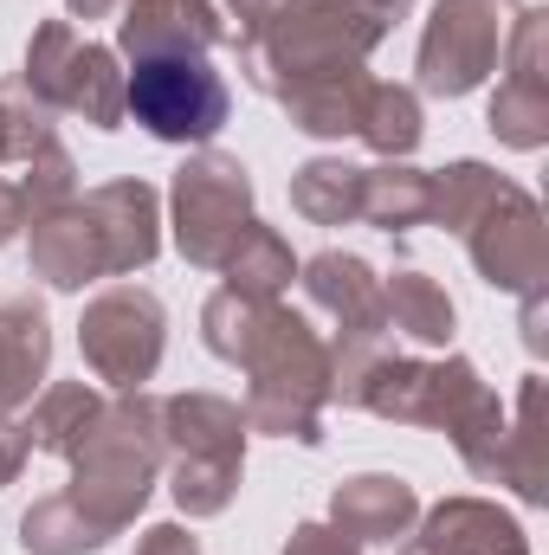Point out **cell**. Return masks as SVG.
Returning a JSON list of instances; mask_svg holds the SVG:
<instances>
[{
  "instance_id": "6",
  "label": "cell",
  "mask_w": 549,
  "mask_h": 555,
  "mask_svg": "<svg viewBox=\"0 0 549 555\" xmlns=\"http://www.w3.org/2000/svg\"><path fill=\"white\" fill-rule=\"evenodd\" d=\"M168 227H175V253L188 266L220 272L233 240L253 227V175L240 168V155L194 149L168 181Z\"/></svg>"
},
{
  "instance_id": "19",
  "label": "cell",
  "mask_w": 549,
  "mask_h": 555,
  "mask_svg": "<svg viewBox=\"0 0 549 555\" xmlns=\"http://www.w3.org/2000/svg\"><path fill=\"white\" fill-rule=\"evenodd\" d=\"M362 98H369V72H330V78H297L291 91H278L272 104L291 117V130L336 142V137H356Z\"/></svg>"
},
{
  "instance_id": "3",
  "label": "cell",
  "mask_w": 549,
  "mask_h": 555,
  "mask_svg": "<svg viewBox=\"0 0 549 555\" xmlns=\"http://www.w3.org/2000/svg\"><path fill=\"white\" fill-rule=\"evenodd\" d=\"M162 478V401L155 395H111L104 414L91 420L85 446L72 452L65 498L111 537H124L142 517L149 491Z\"/></svg>"
},
{
  "instance_id": "16",
  "label": "cell",
  "mask_w": 549,
  "mask_h": 555,
  "mask_svg": "<svg viewBox=\"0 0 549 555\" xmlns=\"http://www.w3.org/2000/svg\"><path fill=\"white\" fill-rule=\"evenodd\" d=\"M26 266H33L39 284H52V291H85V284L111 278V272H104L98 227H91V214H85V201H78V194L26 220Z\"/></svg>"
},
{
  "instance_id": "26",
  "label": "cell",
  "mask_w": 549,
  "mask_h": 555,
  "mask_svg": "<svg viewBox=\"0 0 549 555\" xmlns=\"http://www.w3.org/2000/svg\"><path fill=\"white\" fill-rule=\"evenodd\" d=\"M220 278H227V291H240V297H278L291 278H297V253H291V240L266 227V220H253L240 240H233V253L220 259Z\"/></svg>"
},
{
  "instance_id": "24",
  "label": "cell",
  "mask_w": 549,
  "mask_h": 555,
  "mask_svg": "<svg viewBox=\"0 0 549 555\" xmlns=\"http://www.w3.org/2000/svg\"><path fill=\"white\" fill-rule=\"evenodd\" d=\"M291 207L310 227H356L362 220V168L343 155H310L291 175Z\"/></svg>"
},
{
  "instance_id": "2",
  "label": "cell",
  "mask_w": 549,
  "mask_h": 555,
  "mask_svg": "<svg viewBox=\"0 0 549 555\" xmlns=\"http://www.w3.org/2000/svg\"><path fill=\"white\" fill-rule=\"evenodd\" d=\"M413 0H278L259 33L240 39V72L253 91H291L297 78L362 72L369 52L408 20Z\"/></svg>"
},
{
  "instance_id": "14",
  "label": "cell",
  "mask_w": 549,
  "mask_h": 555,
  "mask_svg": "<svg viewBox=\"0 0 549 555\" xmlns=\"http://www.w3.org/2000/svg\"><path fill=\"white\" fill-rule=\"evenodd\" d=\"M117 46L137 59H207L227 39V20L214 0H124L117 7Z\"/></svg>"
},
{
  "instance_id": "11",
  "label": "cell",
  "mask_w": 549,
  "mask_h": 555,
  "mask_svg": "<svg viewBox=\"0 0 549 555\" xmlns=\"http://www.w3.org/2000/svg\"><path fill=\"white\" fill-rule=\"evenodd\" d=\"M518 7L524 0H433L426 33H420V59H413L420 91L426 98H472L498 72Z\"/></svg>"
},
{
  "instance_id": "31",
  "label": "cell",
  "mask_w": 549,
  "mask_h": 555,
  "mask_svg": "<svg viewBox=\"0 0 549 555\" xmlns=\"http://www.w3.org/2000/svg\"><path fill=\"white\" fill-rule=\"evenodd\" d=\"M137 555H201V537L181 524H155V530H142Z\"/></svg>"
},
{
  "instance_id": "28",
  "label": "cell",
  "mask_w": 549,
  "mask_h": 555,
  "mask_svg": "<svg viewBox=\"0 0 549 555\" xmlns=\"http://www.w3.org/2000/svg\"><path fill=\"white\" fill-rule=\"evenodd\" d=\"M452 452L465 459V472H472L478 485H505V478H511V414H505L498 395L452 433Z\"/></svg>"
},
{
  "instance_id": "21",
  "label": "cell",
  "mask_w": 549,
  "mask_h": 555,
  "mask_svg": "<svg viewBox=\"0 0 549 555\" xmlns=\"http://www.w3.org/2000/svg\"><path fill=\"white\" fill-rule=\"evenodd\" d=\"M382 310H388V330L408 336V343H420V349H446L452 330H459L452 297H446L426 272H413V266L382 278Z\"/></svg>"
},
{
  "instance_id": "33",
  "label": "cell",
  "mask_w": 549,
  "mask_h": 555,
  "mask_svg": "<svg viewBox=\"0 0 549 555\" xmlns=\"http://www.w3.org/2000/svg\"><path fill=\"white\" fill-rule=\"evenodd\" d=\"M20 227H26V201H20V188L0 175V246H13V240H20Z\"/></svg>"
},
{
  "instance_id": "34",
  "label": "cell",
  "mask_w": 549,
  "mask_h": 555,
  "mask_svg": "<svg viewBox=\"0 0 549 555\" xmlns=\"http://www.w3.org/2000/svg\"><path fill=\"white\" fill-rule=\"evenodd\" d=\"M524 343H531V349H537V356H544V291H531V297H524Z\"/></svg>"
},
{
  "instance_id": "7",
  "label": "cell",
  "mask_w": 549,
  "mask_h": 555,
  "mask_svg": "<svg viewBox=\"0 0 549 555\" xmlns=\"http://www.w3.org/2000/svg\"><path fill=\"white\" fill-rule=\"evenodd\" d=\"M485 401H491V388L478 382V369L465 356L426 362V356H395L388 349L362 375V388H356V408L362 414L395 420V426H426V433H446V439L478 414Z\"/></svg>"
},
{
  "instance_id": "35",
  "label": "cell",
  "mask_w": 549,
  "mask_h": 555,
  "mask_svg": "<svg viewBox=\"0 0 549 555\" xmlns=\"http://www.w3.org/2000/svg\"><path fill=\"white\" fill-rule=\"evenodd\" d=\"M117 7H124V0H65V13H72V20H111Z\"/></svg>"
},
{
  "instance_id": "12",
  "label": "cell",
  "mask_w": 549,
  "mask_h": 555,
  "mask_svg": "<svg viewBox=\"0 0 549 555\" xmlns=\"http://www.w3.org/2000/svg\"><path fill=\"white\" fill-rule=\"evenodd\" d=\"M544 7H518L511 13V33H505V78L491 91V137L505 149H544L549 142V65H544Z\"/></svg>"
},
{
  "instance_id": "29",
  "label": "cell",
  "mask_w": 549,
  "mask_h": 555,
  "mask_svg": "<svg viewBox=\"0 0 549 555\" xmlns=\"http://www.w3.org/2000/svg\"><path fill=\"white\" fill-rule=\"evenodd\" d=\"M278 555H362V543H349V537L330 530V524H297Z\"/></svg>"
},
{
  "instance_id": "36",
  "label": "cell",
  "mask_w": 549,
  "mask_h": 555,
  "mask_svg": "<svg viewBox=\"0 0 549 555\" xmlns=\"http://www.w3.org/2000/svg\"><path fill=\"white\" fill-rule=\"evenodd\" d=\"M7 155H13V124H7V104H0V175H7Z\"/></svg>"
},
{
  "instance_id": "10",
  "label": "cell",
  "mask_w": 549,
  "mask_h": 555,
  "mask_svg": "<svg viewBox=\"0 0 549 555\" xmlns=\"http://www.w3.org/2000/svg\"><path fill=\"white\" fill-rule=\"evenodd\" d=\"M478 278L491 291H511V297H531L549 284V227H544V207L531 201V188H518L511 175L491 181V194L465 214V227L452 233Z\"/></svg>"
},
{
  "instance_id": "17",
  "label": "cell",
  "mask_w": 549,
  "mask_h": 555,
  "mask_svg": "<svg viewBox=\"0 0 549 555\" xmlns=\"http://www.w3.org/2000/svg\"><path fill=\"white\" fill-rule=\"evenodd\" d=\"M413 524H420V498L395 472L343 478L336 498H330V530H343L349 543H401Z\"/></svg>"
},
{
  "instance_id": "8",
  "label": "cell",
  "mask_w": 549,
  "mask_h": 555,
  "mask_svg": "<svg viewBox=\"0 0 549 555\" xmlns=\"http://www.w3.org/2000/svg\"><path fill=\"white\" fill-rule=\"evenodd\" d=\"M124 117L155 142L207 149L233 117V91L207 59H137V72H124Z\"/></svg>"
},
{
  "instance_id": "30",
  "label": "cell",
  "mask_w": 549,
  "mask_h": 555,
  "mask_svg": "<svg viewBox=\"0 0 549 555\" xmlns=\"http://www.w3.org/2000/svg\"><path fill=\"white\" fill-rule=\"evenodd\" d=\"M26 459H33V439H26V426L13 414H0V485H13L20 472H26Z\"/></svg>"
},
{
  "instance_id": "15",
  "label": "cell",
  "mask_w": 549,
  "mask_h": 555,
  "mask_svg": "<svg viewBox=\"0 0 549 555\" xmlns=\"http://www.w3.org/2000/svg\"><path fill=\"white\" fill-rule=\"evenodd\" d=\"M401 555H531V537L491 498H446L420 511V530L401 537Z\"/></svg>"
},
{
  "instance_id": "22",
  "label": "cell",
  "mask_w": 549,
  "mask_h": 555,
  "mask_svg": "<svg viewBox=\"0 0 549 555\" xmlns=\"http://www.w3.org/2000/svg\"><path fill=\"white\" fill-rule=\"evenodd\" d=\"M426 207H433V175L413 168V162H375L362 168V220L375 233H413L426 227Z\"/></svg>"
},
{
  "instance_id": "18",
  "label": "cell",
  "mask_w": 549,
  "mask_h": 555,
  "mask_svg": "<svg viewBox=\"0 0 549 555\" xmlns=\"http://www.w3.org/2000/svg\"><path fill=\"white\" fill-rule=\"evenodd\" d=\"M52 369V323L39 297L0 304V414H20Z\"/></svg>"
},
{
  "instance_id": "9",
  "label": "cell",
  "mask_w": 549,
  "mask_h": 555,
  "mask_svg": "<svg viewBox=\"0 0 549 555\" xmlns=\"http://www.w3.org/2000/svg\"><path fill=\"white\" fill-rule=\"evenodd\" d=\"M162 349H168V310L142 284L98 291L78 317V356H85L91 382H104L117 395H137L142 382H155Z\"/></svg>"
},
{
  "instance_id": "1",
  "label": "cell",
  "mask_w": 549,
  "mask_h": 555,
  "mask_svg": "<svg viewBox=\"0 0 549 555\" xmlns=\"http://www.w3.org/2000/svg\"><path fill=\"white\" fill-rule=\"evenodd\" d=\"M201 343L246 375V426L323 446V408H330V343L310 330V317L284 310L278 297H240L214 291L201 304Z\"/></svg>"
},
{
  "instance_id": "25",
  "label": "cell",
  "mask_w": 549,
  "mask_h": 555,
  "mask_svg": "<svg viewBox=\"0 0 549 555\" xmlns=\"http://www.w3.org/2000/svg\"><path fill=\"white\" fill-rule=\"evenodd\" d=\"M356 137L369 142L382 162H408L420 137H426V117H420V91L413 85H388V78H369V98H362V124Z\"/></svg>"
},
{
  "instance_id": "13",
  "label": "cell",
  "mask_w": 549,
  "mask_h": 555,
  "mask_svg": "<svg viewBox=\"0 0 549 555\" xmlns=\"http://www.w3.org/2000/svg\"><path fill=\"white\" fill-rule=\"evenodd\" d=\"M91 227H98V246H104V272L111 278H130L142 272L155 253H162V194L124 175V181H104L91 194H78Z\"/></svg>"
},
{
  "instance_id": "32",
  "label": "cell",
  "mask_w": 549,
  "mask_h": 555,
  "mask_svg": "<svg viewBox=\"0 0 549 555\" xmlns=\"http://www.w3.org/2000/svg\"><path fill=\"white\" fill-rule=\"evenodd\" d=\"M214 7H220V20H227V39H246V33L266 26V13H272L278 0H214Z\"/></svg>"
},
{
  "instance_id": "5",
  "label": "cell",
  "mask_w": 549,
  "mask_h": 555,
  "mask_svg": "<svg viewBox=\"0 0 549 555\" xmlns=\"http://www.w3.org/2000/svg\"><path fill=\"white\" fill-rule=\"evenodd\" d=\"M20 85H26L52 117H78V124H91V130H124V65H117L111 46L85 39L72 20L33 26Z\"/></svg>"
},
{
  "instance_id": "23",
  "label": "cell",
  "mask_w": 549,
  "mask_h": 555,
  "mask_svg": "<svg viewBox=\"0 0 549 555\" xmlns=\"http://www.w3.org/2000/svg\"><path fill=\"white\" fill-rule=\"evenodd\" d=\"M524 504H549V382L524 375L518 388V420H511V478Z\"/></svg>"
},
{
  "instance_id": "4",
  "label": "cell",
  "mask_w": 549,
  "mask_h": 555,
  "mask_svg": "<svg viewBox=\"0 0 549 555\" xmlns=\"http://www.w3.org/2000/svg\"><path fill=\"white\" fill-rule=\"evenodd\" d=\"M246 408L207 388L162 401V472L181 517H220L246 478Z\"/></svg>"
},
{
  "instance_id": "27",
  "label": "cell",
  "mask_w": 549,
  "mask_h": 555,
  "mask_svg": "<svg viewBox=\"0 0 549 555\" xmlns=\"http://www.w3.org/2000/svg\"><path fill=\"white\" fill-rule=\"evenodd\" d=\"M104 543H111V530H98L65 491L39 498V504L20 517V550L26 555H98Z\"/></svg>"
},
{
  "instance_id": "20",
  "label": "cell",
  "mask_w": 549,
  "mask_h": 555,
  "mask_svg": "<svg viewBox=\"0 0 549 555\" xmlns=\"http://www.w3.org/2000/svg\"><path fill=\"white\" fill-rule=\"evenodd\" d=\"M104 414V395L91 382H46L33 401H26V439L33 452H52V459H72L91 433V420Z\"/></svg>"
}]
</instances>
